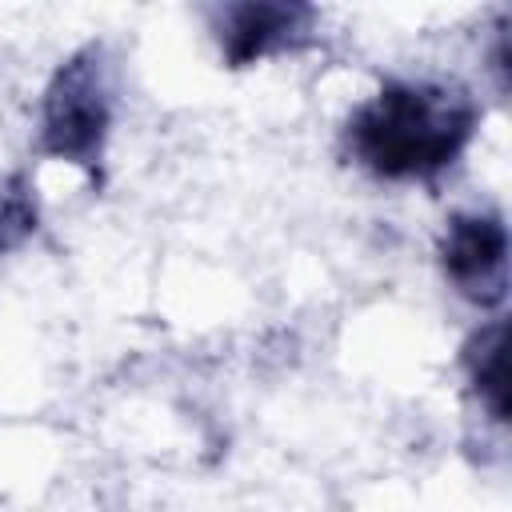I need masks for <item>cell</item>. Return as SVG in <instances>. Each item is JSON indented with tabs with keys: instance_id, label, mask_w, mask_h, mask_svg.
Here are the masks:
<instances>
[{
	"instance_id": "cell-5",
	"label": "cell",
	"mask_w": 512,
	"mask_h": 512,
	"mask_svg": "<svg viewBox=\"0 0 512 512\" xmlns=\"http://www.w3.org/2000/svg\"><path fill=\"white\" fill-rule=\"evenodd\" d=\"M464 368L472 380V392L488 408L496 424L508 420V324L492 320L464 344Z\"/></svg>"
},
{
	"instance_id": "cell-4",
	"label": "cell",
	"mask_w": 512,
	"mask_h": 512,
	"mask_svg": "<svg viewBox=\"0 0 512 512\" xmlns=\"http://www.w3.org/2000/svg\"><path fill=\"white\" fill-rule=\"evenodd\" d=\"M312 24L308 4H272V0H244L220 8L216 40L228 68H248L280 48H292Z\"/></svg>"
},
{
	"instance_id": "cell-1",
	"label": "cell",
	"mask_w": 512,
	"mask_h": 512,
	"mask_svg": "<svg viewBox=\"0 0 512 512\" xmlns=\"http://www.w3.org/2000/svg\"><path fill=\"white\" fill-rule=\"evenodd\" d=\"M480 124L468 92L428 80H388L344 128L348 152L376 180H432L452 168Z\"/></svg>"
},
{
	"instance_id": "cell-3",
	"label": "cell",
	"mask_w": 512,
	"mask_h": 512,
	"mask_svg": "<svg viewBox=\"0 0 512 512\" xmlns=\"http://www.w3.org/2000/svg\"><path fill=\"white\" fill-rule=\"evenodd\" d=\"M508 228L496 212H456L440 236L444 280L472 304L492 308L504 300L508 276Z\"/></svg>"
},
{
	"instance_id": "cell-2",
	"label": "cell",
	"mask_w": 512,
	"mask_h": 512,
	"mask_svg": "<svg viewBox=\"0 0 512 512\" xmlns=\"http://www.w3.org/2000/svg\"><path fill=\"white\" fill-rule=\"evenodd\" d=\"M112 128V100H108V72H104V48L88 44L72 52L40 108V152L64 164L84 168L92 180H100V156Z\"/></svg>"
},
{
	"instance_id": "cell-6",
	"label": "cell",
	"mask_w": 512,
	"mask_h": 512,
	"mask_svg": "<svg viewBox=\"0 0 512 512\" xmlns=\"http://www.w3.org/2000/svg\"><path fill=\"white\" fill-rule=\"evenodd\" d=\"M36 188L28 172H12L0 180V260L16 252L32 232H36Z\"/></svg>"
}]
</instances>
